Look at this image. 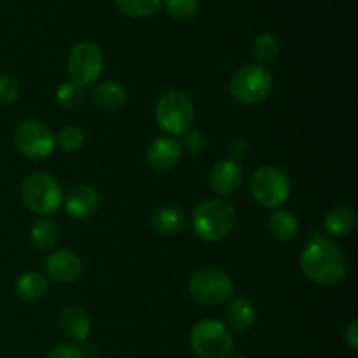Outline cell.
I'll list each match as a JSON object with an SVG mask.
<instances>
[{
    "label": "cell",
    "instance_id": "1",
    "mask_svg": "<svg viewBox=\"0 0 358 358\" xmlns=\"http://www.w3.org/2000/svg\"><path fill=\"white\" fill-rule=\"evenodd\" d=\"M346 269L345 255L332 238H313L301 254V271L310 282L318 285H338L345 280Z\"/></svg>",
    "mask_w": 358,
    "mask_h": 358
},
{
    "label": "cell",
    "instance_id": "2",
    "mask_svg": "<svg viewBox=\"0 0 358 358\" xmlns=\"http://www.w3.org/2000/svg\"><path fill=\"white\" fill-rule=\"evenodd\" d=\"M236 219V208L227 199H205L192 210L191 226L199 240L215 243L229 236Z\"/></svg>",
    "mask_w": 358,
    "mask_h": 358
},
{
    "label": "cell",
    "instance_id": "3",
    "mask_svg": "<svg viewBox=\"0 0 358 358\" xmlns=\"http://www.w3.org/2000/svg\"><path fill=\"white\" fill-rule=\"evenodd\" d=\"M21 201L30 212L48 217L62 208L65 194L59 182L52 175L37 171L28 175L21 184Z\"/></svg>",
    "mask_w": 358,
    "mask_h": 358
},
{
    "label": "cell",
    "instance_id": "4",
    "mask_svg": "<svg viewBox=\"0 0 358 358\" xmlns=\"http://www.w3.org/2000/svg\"><path fill=\"white\" fill-rule=\"evenodd\" d=\"M194 101L187 93L171 90L161 94L154 107V117L157 126L170 136L184 135L194 122Z\"/></svg>",
    "mask_w": 358,
    "mask_h": 358
},
{
    "label": "cell",
    "instance_id": "5",
    "mask_svg": "<svg viewBox=\"0 0 358 358\" xmlns=\"http://www.w3.org/2000/svg\"><path fill=\"white\" fill-rule=\"evenodd\" d=\"M189 343L198 358H229L234 352L233 332L215 318H203L191 329Z\"/></svg>",
    "mask_w": 358,
    "mask_h": 358
},
{
    "label": "cell",
    "instance_id": "6",
    "mask_svg": "<svg viewBox=\"0 0 358 358\" xmlns=\"http://www.w3.org/2000/svg\"><path fill=\"white\" fill-rule=\"evenodd\" d=\"M275 80L266 66L250 63L243 65L231 76L227 91L231 98L241 105H257L271 94Z\"/></svg>",
    "mask_w": 358,
    "mask_h": 358
},
{
    "label": "cell",
    "instance_id": "7",
    "mask_svg": "<svg viewBox=\"0 0 358 358\" xmlns=\"http://www.w3.org/2000/svg\"><path fill=\"white\" fill-rule=\"evenodd\" d=\"M187 292L192 301L203 306H220L233 299L234 283L222 269L203 268L191 275Z\"/></svg>",
    "mask_w": 358,
    "mask_h": 358
},
{
    "label": "cell",
    "instance_id": "8",
    "mask_svg": "<svg viewBox=\"0 0 358 358\" xmlns=\"http://www.w3.org/2000/svg\"><path fill=\"white\" fill-rule=\"evenodd\" d=\"M248 189L255 201L264 208H282L289 199L292 185L289 175L278 166L264 164L252 173Z\"/></svg>",
    "mask_w": 358,
    "mask_h": 358
},
{
    "label": "cell",
    "instance_id": "9",
    "mask_svg": "<svg viewBox=\"0 0 358 358\" xmlns=\"http://www.w3.org/2000/svg\"><path fill=\"white\" fill-rule=\"evenodd\" d=\"M14 145L28 159H45L55 152L56 136L42 121L27 119L14 129Z\"/></svg>",
    "mask_w": 358,
    "mask_h": 358
},
{
    "label": "cell",
    "instance_id": "10",
    "mask_svg": "<svg viewBox=\"0 0 358 358\" xmlns=\"http://www.w3.org/2000/svg\"><path fill=\"white\" fill-rule=\"evenodd\" d=\"M103 51L94 42L87 41L73 45L69 52V58H66L70 80L84 87L100 79L101 72H103Z\"/></svg>",
    "mask_w": 358,
    "mask_h": 358
},
{
    "label": "cell",
    "instance_id": "11",
    "mask_svg": "<svg viewBox=\"0 0 358 358\" xmlns=\"http://www.w3.org/2000/svg\"><path fill=\"white\" fill-rule=\"evenodd\" d=\"M45 276L58 283H73L83 276L84 262L79 254L69 248L49 252L44 261Z\"/></svg>",
    "mask_w": 358,
    "mask_h": 358
},
{
    "label": "cell",
    "instance_id": "12",
    "mask_svg": "<svg viewBox=\"0 0 358 358\" xmlns=\"http://www.w3.org/2000/svg\"><path fill=\"white\" fill-rule=\"evenodd\" d=\"M243 175V166L240 161L233 159V157L222 159L210 168L208 185L215 194L231 196L241 187Z\"/></svg>",
    "mask_w": 358,
    "mask_h": 358
},
{
    "label": "cell",
    "instance_id": "13",
    "mask_svg": "<svg viewBox=\"0 0 358 358\" xmlns=\"http://www.w3.org/2000/svg\"><path fill=\"white\" fill-rule=\"evenodd\" d=\"M182 147L175 136L164 135L157 136L149 147H147L145 159L152 170L156 171H170L180 163Z\"/></svg>",
    "mask_w": 358,
    "mask_h": 358
},
{
    "label": "cell",
    "instance_id": "14",
    "mask_svg": "<svg viewBox=\"0 0 358 358\" xmlns=\"http://www.w3.org/2000/svg\"><path fill=\"white\" fill-rule=\"evenodd\" d=\"M66 213L76 220H86L93 217L100 208V194L91 185H76L65 196Z\"/></svg>",
    "mask_w": 358,
    "mask_h": 358
},
{
    "label": "cell",
    "instance_id": "15",
    "mask_svg": "<svg viewBox=\"0 0 358 358\" xmlns=\"http://www.w3.org/2000/svg\"><path fill=\"white\" fill-rule=\"evenodd\" d=\"M255 315L254 306L248 299L245 297H234L229 301V306L226 310V322L227 329L236 334H247L255 324Z\"/></svg>",
    "mask_w": 358,
    "mask_h": 358
},
{
    "label": "cell",
    "instance_id": "16",
    "mask_svg": "<svg viewBox=\"0 0 358 358\" xmlns=\"http://www.w3.org/2000/svg\"><path fill=\"white\" fill-rule=\"evenodd\" d=\"M325 231L332 238H346L355 231L357 213L353 206L338 205L325 215Z\"/></svg>",
    "mask_w": 358,
    "mask_h": 358
},
{
    "label": "cell",
    "instance_id": "17",
    "mask_svg": "<svg viewBox=\"0 0 358 358\" xmlns=\"http://www.w3.org/2000/svg\"><path fill=\"white\" fill-rule=\"evenodd\" d=\"M59 327L73 341H86L91 332V320L79 306H69L59 313Z\"/></svg>",
    "mask_w": 358,
    "mask_h": 358
},
{
    "label": "cell",
    "instance_id": "18",
    "mask_svg": "<svg viewBox=\"0 0 358 358\" xmlns=\"http://www.w3.org/2000/svg\"><path fill=\"white\" fill-rule=\"evenodd\" d=\"M128 93L124 87L115 80H105L93 87V101L100 110L115 112L124 107Z\"/></svg>",
    "mask_w": 358,
    "mask_h": 358
},
{
    "label": "cell",
    "instance_id": "19",
    "mask_svg": "<svg viewBox=\"0 0 358 358\" xmlns=\"http://www.w3.org/2000/svg\"><path fill=\"white\" fill-rule=\"evenodd\" d=\"M185 224V215L178 206L166 205L159 206L156 212L150 215V227L161 236H173L180 233Z\"/></svg>",
    "mask_w": 358,
    "mask_h": 358
},
{
    "label": "cell",
    "instance_id": "20",
    "mask_svg": "<svg viewBox=\"0 0 358 358\" xmlns=\"http://www.w3.org/2000/svg\"><path fill=\"white\" fill-rule=\"evenodd\" d=\"M268 231L273 240L287 243V241H292L299 233V220L289 210L276 208L269 215Z\"/></svg>",
    "mask_w": 358,
    "mask_h": 358
},
{
    "label": "cell",
    "instance_id": "21",
    "mask_svg": "<svg viewBox=\"0 0 358 358\" xmlns=\"http://www.w3.org/2000/svg\"><path fill=\"white\" fill-rule=\"evenodd\" d=\"M16 294L24 301H38L48 294L49 278L42 273L28 271L17 276L16 280Z\"/></svg>",
    "mask_w": 358,
    "mask_h": 358
},
{
    "label": "cell",
    "instance_id": "22",
    "mask_svg": "<svg viewBox=\"0 0 358 358\" xmlns=\"http://www.w3.org/2000/svg\"><path fill=\"white\" fill-rule=\"evenodd\" d=\"M31 243L37 250L52 252L59 243V227L48 217H42L31 226L30 231Z\"/></svg>",
    "mask_w": 358,
    "mask_h": 358
},
{
    "label": "cell",
    "instance_id": "23",
    "mask_svg": "<svg viewBox=\"0 0 358 358\" xmlns=\"http://www.w3.org/2000/svg\"><path fill=\"white\" fill-rule=\"evenodd\" d=\"M280 52V42L275 34L271 31H262L255 37L254 48H252V55H254L257 65H268L273 59L278 56Z\"/></svg>",
    "mask_w": 358,
    "mask_h": 358
},
{
    "label": "cell",
    "instance_id": "24",
    "mask_svg": "<svg viewBox=\"0 0 358 358\" xmlns=\"http://www.w3.org/2000/svg\"><path fill=\"white\" fill-rule=\"evenodd\" d=\"M84 100H86V87L73 83V80H65L56 90V101H58L59 107L69 108V110H73L79 105H83Z\"/></svg>",
    "mask_w": 358,
    "mask_h": 358
},
{
    "label": "cell",
    "instance_id": "25",
    "mask_svg": "<svg viewBox=\"0 0 358 358\" xmlns=\"http://www.w3.org/2000/svg\"><path fill=\"white\" fill-rule=\"evenodd\" d=\"M115 6L124 16L147 17L157 13V9L161 7V0H115Z\"/></svg>",
    "mask_w": 358,
    "mask_h": 358
},
{
    "label": "cell",
    "instance_id": "26",
    "mask_svg": "<svg viewBox=\"0 0 358 358\" xmlns=\"http://www.w3.org/2000/svg\"><path fill=\"white\" fill-rule=\"evenodd\" d=\"M84 138L86 136L79 126H65V128L59 129L58 136H56V145H59L66 152H73V150L83 147Z\"/></svg>",
    "mask_w": 358,
    "mask_h": 358
},
{
    "label": "cell",
    "instance_id": "27",
    "mask_svg": "<svg viewBox=\"0 0 358 358\" xmlns=\"http://www.w3.org/2000/svg\"><path fill=\"white\" fill-rule=\"evenodd\" d=\"M164 9L175 20H189L199 9V0H163Z\"/></svg>",
    "mask_w": 358,
    "mask_h": 358
},
{
    "label": "cell",
    "instance_id": "28",
    "mask_svg": "<svg viewBox=\"0 0 358 358\" xmlns=\"http://www.w3.org/2000/svg\"><path fill=\"white\" fill-rule=\"evenodd\" d=\"M180 136H182V142H178V143H180V147H182V152L192 154V156H199V154L205 150L206 136L203 135L199 129L191 128Z\"/></svg>",
    "mask_w": 358,
    "mask_h": 358
},
{
    "label": "cell",
    "instance_id": "29",
    "mask_svg": "<svg viewBox=\"0 0 358 358\" xmlns=\"http://www.w3.org/2000/svg\"><path fill=\"white\" fill-rule=\"evenodd\" d=\"M20 98V83L13 76L0 73V105L7 107Z\"/></svg>",
    "mask_w": 358,
    "mask_h": 358
},
{
    "label": "cell",
    "instance_id": "30",
    "mask_svg": "<svg viewBox=\"0 0 358 358\" xmlns=\"http://www.w3.org/2000/svg\"><path fill=\"white\" fill-rule=\"evenodd\" d=\"M48 358H86V353L80 346L70 345V343H62V345L55 346L49 352Z\"/></svg>",
    "mask_w": 358,
    "mask_h": 358
},
{
    "label": "cell",
    "instance_id": "31",
    "mask_svg": "<svg viewBox=\"0 0 358 358\" xmlns=\"http://www.w3.org/2000/svg\"><path fill=\"white\" fill-rule=\"evenodd\" d=\"M227 150H229V154L233 156V159H234V157L247 156V154H248L247 140L240 138V136H238V138H233L229 143H227Z\"/></svg>",
    "mask_w": 358,
    "mask_h": 358
},
{
    "label": "cell",
    "instance_id": "32",
    "mask_svg": "<svg viewBox=\"0 0 358 358\" xmlns=\"http://www.w3.org/2000/svg\"><path fill=\"white\" fill-rule=\"evenodd\" d=\"M345 339H346V343L350 345V348H352V350L358 348V324H357V322H352V324L346 327Z\"/></svg>",
    "mask_w": 358,
    "mask_h": 358
},
{
    "label": "cell",
    "instance_id": "33",
    "mask_svg": "<svg viewBox=\"0 0 358 358\" xmlns=\"http://www.w3.org/2000/svg\"><path fill=\"white\" fill-rule=\"evenodd\" d=\"M229 358H243V357H240V355H236V357H229Z\"/></svg>",
    "mask_w": 358,
    "mask_h": 358
}]
</instances>
